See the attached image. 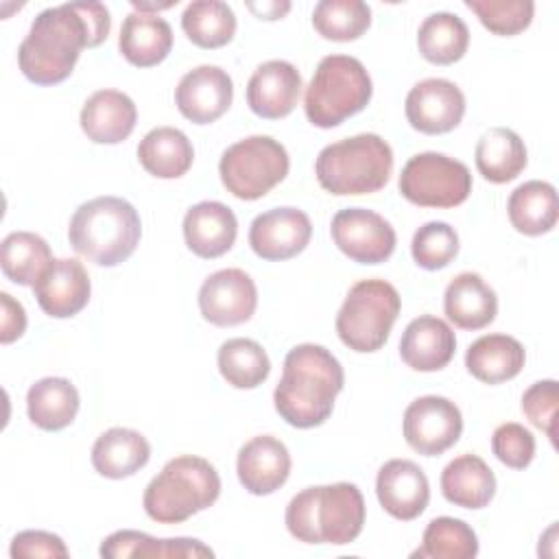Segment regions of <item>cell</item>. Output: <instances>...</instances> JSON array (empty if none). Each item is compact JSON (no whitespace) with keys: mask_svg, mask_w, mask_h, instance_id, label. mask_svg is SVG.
Wrapping results in <instances>:
<instances>
[{"mask_svg":"<svg viewBox=\"0 0 559 559\" xmlns=\"http://www.w3.org/2000/svg\"><path fill=\"white\" fill-rule=\"evenodd\" d=\"M258 308L255 282L242 269H221L199 288V310L205 321L231 328L249 321Z\"/></svg>","mask_w":559,"mask_h":559,"instance_id":"13","label":"cell"},{"mask_svg":"<svg viewBox=\"0 0 559 559\" xmlns=\"http://www.w3.org/2000/svg\"><path fill=\"white\" fill-rule=\"evenodd\" d=\"M559 386L557 380H539L531 384L522 395V413L528 421L544 430L548 439L555 443V415H557Z\"/></svg>","mask_w":559,"mask_h":559,"instance_id":"43","label":"cell"},{"mask_svg":"<svg viewBox=\"0 0 559 559\" xmlns=\"http://www.w3.org/2000/svg\"><path fill=\"white\" fill-rule=\"evenodd\" d=\"M474 159L478 173L487 181L507 183L526 168L528 155L524 140L515 131L507 127H493L480 135Z\"/></svg>","mask_w":559,"mask_h":559,"instance_id":"32","label":"cell"},{"mask_svg":"<svg viewBox=\"0 0 559 559\" xmlns=\"http://www.w3.org/2000/svg\"><path fill=\"white\" fill-rule=\"evenodd\" d=\"M138 159L148 175L157 179H177L190 170L194 148L183 131L175 127H157L140 140Z\"/></svg>","mask_w":559,"mask_h":559,"instance_id":"31","label":"cell"},{"mask_svg":"<svg viewBox=\"0 0 559 559\" xmlns=\"http://www.w3.org/2000/svg\"><path fill=\"white\" fill-rule=\"evenodd\" d=\"M247 7H249V11H253L260 20H280V17H284V15L290 11V2H262V4L249 2Z\"/></svg>","mask_w":559,"mask_h":559,"instance_id":"46","label":"cell"},{"mask_svg":"<svg viewBox=\"0 0 559 559\" xmlns=\"http://www.w3.org/2000/svg\"><path fill=\"white\" fill-rule=\"evenodd\" d=\"M402 432L415 452L424 456H439L459 441L463 432V417L452 400L424 395L406 406Z\"/></svg>","mask_w":559,"mask_h":559,"instance_id":"11","label":"cell"},{"mask_svg":"<svg viewBox=\"0 0 559 559\" xmlns=\"http://www.w3.org/2000/svg\"><path fill=\"white\" fill-rule=\"evenodd\" d=\"M404 111L415 131L439 135L459 127L465 114V96L448 79H424L411 87Z\"/></svg>","mask_w":559,"mask_h":559,"instance_id":"14","label":"cell"},{"mask_svg":"<svg viewBox=\"0 0 559 559\" xmlns=\"http://www.w3.org/2000/svg\"><path fill=\"white\" fill-rule=\"evenodd\" d=\"M9 555L13 559L22 557H59L66 559L70 555L66 542L48 531H22L11 539Z\"/></svg>","mask_w":559,"mask_h":559,"instance_id":"44","label":"cell"},{"mask_svg":"<svg viewBox=\"0 0 559 559\" xmlns=\"http://www.w3.org/2000/svg\"><path fill=\"white\" fill-rule=\"evenodd\" d=\"M142 236L138 210L120 197H96L81 203L68 225L72 249L98 266L131 258Z\"/></svg>","mask_w":559,"mask_h":559,"instance_id":"4","label":"cell"},{"mask_svg":"<svg viewBox=\"0 0 559 559\" xmlns=\"http://www.w3.org/2000/svg\"><path fill=\"white\" fill-rule=\"evenodd\" d=\"M345 373L336 356L323 345L301 343L284 358L282 378L273 391L280 417L295 428L321 426L343 391Z\"/></svg>","mask_w":559,"mask_h":559,"instance_id":"2","label":"cell"},{"mask_svg":"<svg viewBox=\"0 0 559 559\" xmlns=\"http://www.w3.org/2000/svg\"><path fill=\"white\" fill-rule=\"evenodd\" d=\"M0 343L9 345L17 341L26 330V312L20 301H15L9 293H0Z\"/></svg>","mask_w":559,"mask_h":559,"instance_id":"45","label":"cell"},{"mask_svg":"<svg viewBox=\"0 0 559 559\" xmlns=\"http://www.w3.org/2000/svg\"><path fill=\"white\" fill-rule=\"evenodd\" d=\"M491 450L500 463L511 469H524L535 456V437L515 421L500 424L491 435Z\"/></svg>","mask_w":559,"mask_h":559,"instance_id":"42","label":"cell"},{"mask_svg":"<svg viewBox=\"0 0 559 559\" xmlns=\"http://www.w3.org/2000/svg\"><path fill=\"white\" fill-rule=\"evenodd\" d=\"M299 70L284 59H271L260 63L247 83V105L249 109L266 120L286 118L301 94Z\"/></svg>","mask_w":559,"mask_h":559,"instance_id":"18","label":"cell"},{"mask_svg":"<svg viewBox=\"0 0 559 559\" xmlns=\"http://www.w3.org/2000/svg\"><path fill=\"white\" fill-rule=\"evenodd\" d=\"M524 360L526 352L522 343L509 334H485L465 352L467 371L485 384H500L515 378Z\"/></svg>","mask_w":559,"mask_h":559,"instance_id":"28","label":"cell"},{"mask_svg":"<svg viewBox=\"0 0 559 559\" xmlns=\"http://www.w3.org/2000/svg\"><path fill=\"white\" fill-rule=\"evenodd\" d=\"M400 194L419 207H456L472 192L469 168L443 153L413 155L400 173Z\"/></svg>","mask_w":559,"mask_h":559,"instance_id":"10","label":"cell"},{"mask_svg":"<svg viewBox=\"0 0 559 559\" xmlns=\"http://www.w3.org/2000/svg\"><path fill=\"white\" fill-rule=\"evenodd\" d=\"M312 236V223L297 207H273L253 218L249 245L253 253L269 262H280L301 253Z\"/></svg>","mask_w":559,"mask_h":559,"instance_id":"15","label":"cell"},{"mask_svg":"<svg viewBox=\"0 0 559 559\" xmlns=\"http://www.w3.org/2000/svg\"><path fill=\"white\" fill-rule=\"evenodd\" d=\"M511 225L524 236H542L557 225V190L548 181H526L518 186L507 203Z\"/></svg>","mask_w":559,"mask_h":559,"instance_id":"33","label":"cell"},{"mask_svg":"<svg viewBox=\"0 0 559 559\" xmlns=\"http://www.w3.org/2000/svg\"><path fill=\"white\" fill-rule=\"evenodd\" d=\"M411 253L426 271L445 269L459 253V234L443 221H430L415 231Z\"/></svg>","mask_w":559,"mask_h":559,"instance_id":"40","label":"cell"},{"mask_svg":"<svg viewBox=\"0 0 559 559\" xmlns=\"http://www.w3.org/2000/svg\"><path fill=\"white\" fill-rule=\"evenodd\" d=\"M236 236V214L221 201H201L183 216V240L199 258H221L234 247Z\"/></svg>","mask_w":559,"mask_h":559,"instance_id":"21","label":"cell"},{"mask_svg":"<svg viewBox=\"0 0 559 559\" xmlns=\"http://www.w3.org/2000/svg\"><path fill=\"white\" fill-rule=\"evenodd\" d=\"M218 371L234 389H255L271 373V360L264 347L253 338H229L216 354Z\"/></svg>","mask_w":559,"mask_h":559,"instance_id":"37","label":"cell"},{"mask_svg":"<svg viewBox=\"0 0 559 559\" xmlns=\"http://www.w3.org/2000/svg\"><path fill=\"white\" fill-rule=\"evenodd\" d=\"M373 94L367 68L349 55H328L319 61L304 96L310 124L332 129L362 111Z\"/></svg>","mask_w":559,"mask_h":559,"instance_id":"7","label":"cell"},{"mask_svg":"<svg viewBox=\"0 0 559 559\" xmlns=\"http://www.w3.org/2000/svg\"><path fill=\"white\" fill-rule=\"evenodd\" d=\"M376 496L391 518L408 522L419 518L428 507L430 485L417 463L408 459H391L378 469Z\"/></svg>","mask_w":559,"mask_h":559,"instance_id":"17","label":"cell"},{"mask_svg":"<svg viewBox=\"0 0 559 559\" xmlns=\"http://www.w3.org/2000/svg\"><path fill=\"white\" fill-rule=\"evenodd\" d=\"M465 7L476 13L480 24L502 37H511L531 26L535 4L531 0H465Z\"/></svg>","mask_w":559,"mask_h":559,"instance_id":"41","label":"cell"},{"mask_svg":"<svg viewBox=\"0 0 559 559\" xmlns=\"http://www.w3.org/2000/svg\"><path fill=\"white\" fill-rule=\"evenodd\" d=\"M118 48L131 66H157L168 57L173 48V28L157 13L133 11L122 22Z\"/></svg>","mask_w":559,"mask_h":559,"instance_id":"25","label":"cell"},{"mask_svg":"<svg viewBox=\"0 0 559 559\" xmlns=\"http://www.w3.org/2000/svg\"><path fill=\"white\" fill-rule=\"evenodd\" d=\"M186 37L205 50L227 46L236 35V15L227 2L194 0L181 15Z\"/></svg>","mask_w":559,"mask_h":559,"instance_id":"36","label":"cell"},{"mask_svg":"<svg viewBox=\"0 0 559 559\" xmlns=\"http://www.w3.org/2000/svg\"><path fill=\"white\" fill-rule=\"evenodd\" d=\"M400 308V293L393 284L360 280L349 288L336 314V334L354 352H378L389 341Z\"/></svg>","mask_w":559,"mask_h":559,"instance_id":"8","label":"cell"},{"mask_svg":"<svg viewBox=\"0 0 559 559\" xmlns=\"http://www.w3.org/2000/svg\"><path fill=\"white\" fill-rule=\"evenodd\" d=\"M469 46L467 24L448 11L430 13L417 31V48L421 57L437 66H450L463 59Z\"/></svg>","mask_w":559,"mask_h":559,"instance_id":"35","label":"cell"},{"mask_svg":"<svg viewBox=\"0 0 559 559\" xmlns=\"http://www.w3.org/2000/svg\"><path fill=\"white\" fill-rule=\"evenodd\" d=\"M109 28L111 17L103 2L48 7L37 13L17 48L20 70L35 85H57L72 74L81 50L100 46Z\"/></svg>","mask_w":559,"mask_h":559,"instance_id":"1","label":"cell"},{"mask_svg":"<svg viewBox=\"0 0 559 559\" xmlns=\"http://www.w3.org/2000/svg\"><path fill=\"white\" fill-rule=\"evenodd\" d=\"M454 352V330L432 314L413 319L400 338V356L415 371H439L452 360Z\"/></svg>","mask_w":559,"mask_h":559,"instance_id":"22","label":"cell"},{"mask_svg":"<svg viewBox=\"0 0 559 559\" xmlns=\"http://www.w3.org/2000/svg\"><path fill=\"white\" fill-rule=\"evenodd\" d=\"M441 493L461 509H483L496 496V476L476 454H461L441 472Z\"/></svg>","mask_w":559,"mask_h":559,"instance_id":"27","label":"cell"},{"mask_svg":"<svg viewBox=\"0 0 559 559\" xmlns=\"http://www.w3.org/2000/svg\"><path fill=\"white\" fill-rule=\"evenodd\" d=\"M81 397L76 386L68 378L48 376L31 384L26 393L28 419L48 432L63 430L79 413Z\"/></svg>","mask_w":559,"mask_h":559,"instance_id":"29","label":"cell"},{"mask_svg":"<svg viewBox=\"0 0 559 559\" xmlns=\"http://www.w3.org/2000/svg\"><path fill=\"white\" fill-rule=\"evenodd\" d=\"M55 262L48 242L33 231H11L0 245V269L20 286H35Z\"/></svg>","mask_w":559,"mask_h":559,"instance_id":"34","label":"cell"},{"mask_svg":"<svg viewBox=\"0 0 559 559\" xmlns=\"http://www.w3.org/2000/svg\"><path fill=\"white\" fill-rule=\"evenodd\" d=\"M393 173V151L378 133H358L321 148L314 175L323 190L336 197L371 194L386 186Z\"/></svg>","mask_w":559,"mask_h":559,"instance_id":"6","label":"cell"},{"mask_svg":"<svg viewBox=\"0 0 559 559\" xmlns=\"http://www.w3.org/2000/svg\"><path fill=\"white\" fill-rule=\"evenodd\" d=\"M288 533L304 544H352L365 524V498L354 483L317 485L290 498Z\"/></svg>","mask_w":559,"mask_h":559,"instance_id":"3","label":"cell"},{"mask_svg":"<svg viewBox=\"0 0 559 559\" xmlns=\"http://www.w3.org/2000/svg\"><path fill=\"white\" fill-rule=\"evenodd\" d=\"M39 308L55 319H68L79 314L92 293L90 275L85 266L74 258H61L33 286Z\"/></svg>","mask_w":559,"mask_h":559,"instance_id":"20","label":"cell"},{"mask_svg":"<svg viewBox=\"0 0 559 559\" xmlns=\"http://www.w3.org/2000/svg\"><path fill=\"white\" fill-rule=\"evenodd\" d=\"M290 159L271 135H249L227 146L218 162V175L227 192L242 201L262 199L288 175Z\"/></svg>","mask_w":559,"mask_h":559,"instance_id":"9","label":"cell"},{"mask_svg":"<svg viewBox=\"0 0 559 559\" xmlns=\"http://www.w3.org/2000/svg\"><path fill=\"white\" fill-rule=\"evenodd\" d=\"M288 448L271 437L258 435L249 439L236 459V472L240 485L253 496H269L277 491L290 476Z\"/></svg>","mask_w":559,"mask_h":559,"instance_id":"19","label":"cell"},{"mask_svg":"<svg viewBox=\"0 0 559 559\" xmlns=\"http://www.w3.org/2000/svg\"><path fill=\"white\" fill-rule=\"evenodd\" d=\"M221 496V476L201 456L170 459L144 489V511L159 524H179L212 507Z\"/></svg>","mask_w":559,"mask_h":559,"instance_id":"5","label":"cell"},{"mask_svg":"<svg viewBox=\"0 0 559 559\" xmlns=\"http://www.w3.org/2000/svg\"><path fill=\"white\" fill-rule=\"evenodd\" d=\"M79 120L87 140L96 144H118L133 133L138 109L124 92L98 90L85 100Z\"/></svg>","mask_w":559,"mask_h":559,"instance_id":"23","label":"cell"},{"mask_svg":"<svg viewBox=\"0 0 559 559\" xmlns=\"http://www.w3.org/2000/svg\"><path fill=\"white\" fill-rule=\"evenodd\" d=\"M330 234L334 245L358 264H380L395 251V229L367 207H345L334 214Z\"/></svg>","mask_w":559,"mask_h":559,"instance_id":"12","label":"cell"},{"mask_svg":"<svg viewBox=\"0 0 559 559\" xmlns=\"http://www.w3.org/2000/svg\"><path fill=\"white\" fill-rule=\"evenodd\" d=\"M371 24V9L362 0H321L312 11V26L323 39L354 41Z\"/></svg>","mask_w":559,"mask_h":559,"instance_id":"39","label":"cell"},{"mask_svg":"<svg viewBox=\"0 0 559 559\" xmlns=\"http://www.w3.org/2000/svg\"><path fill=\"white\" fill-rule=\"evenodd\" d=\"M443 310L456 328L483 330L498 314V297L478 273L465 271L445 286Z\"/></svg>","mask_w":559,"mask_h":559,"instance_id":"24","label":"cell"},{"mask_svg":"<svg viewBox=\"0 0 559 559\" xmlns=\"http://www.w3.org/2000/svg\"><path fill=\"white\" fill-rule=\"evenodd\" d=\"M100 557L124 559V557H157V559H183V557H214V550L192 537L157 539L140 531L122 528L111 533L100 544Z\"/></svg>","mask_w":559,"mask_h":559,"instance_id":"30","label":"cell"},{"mask_svg":"<svg viewBox=\"0 0 559 559\" xmlns=\"http://www.w3.org/2000/svg\"><path fill=\"white\" fill-rule=\"evenodd\" d=\"M478 555V537L474 528L459 518H435L428 522L421 546L411 557L419 559H474Z\"/></svg>","mask_w":559,"mask_h":559,"instance_id":"38","label":"cell"},{"mask_svg":"<svg viewBox=\"0 0 559 559\" xmlns=\"http://www.w3.org/2000/svg\"><path fill=\"white\" fill-rule=\"evenodd\" d=\"M234 100V83L218 66H199L186 72L175 87V105L194 124L218 120Z\"/></svg>","mask_w":559,"mask_h":559,"instance_id":"16","label":"cell"},{"mask_svg":"<svg viewBox=\"0 0 559 559\" xmlns=\"http://www.w3.org/2000/svg\"><path fill=\"white\" fill-rule=\"evenodd\" d=\"M151 459L146 437L133 428H109L92 445L94 469L111 480H120L140 472Z\"/></svg>","mask_w":559,"mask_h":559,"instance_id":"26","label":"cell"}]
</instances>
